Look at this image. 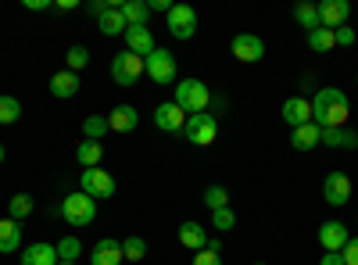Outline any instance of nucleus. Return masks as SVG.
I'll list each match as a JSON object with an SVG mask.
<instances>
[{
  "label": "nucleus",
  "instance_id": "nucleus-1",
  "mask_svg": "<svg viewBox=\"0 0 358 265\" xmlns=\"http://www.w3.org/2000/svg\"><path fill=\"white\" fill-rule=\"evenodd\" d=\"M351 115L348 94L337 90V86H322V90L312 97V122L319 129H341Z\"/></svg>",
  "mask_w": 358,
  "mask_h": 265
},
{
  "label": "nucleus",
  "instance_id": "nucleus-2",
  "mask_svg": "<svg viewBox=\"0 0 358 265\" xmlns=\"http://www.w3.org/2000/svg\"><path fill=\"white\" fill-rule=\"evenodd\" d=\"M172 101L187 115H201V111H208V104H212V94H208V86L201 79H176V97Z\"/></svg>",
  "mask_w": 358,
  "mask_h": 265
},
{
  "label": "nucleus",
  "instance_id": "nucleus-3",
  "mask_svg": "<svg viewBox=\"0 0 358 265\" xmlns=\"http://www.w3.org/2000/svg\"><path fill=\"white\" fill-rule=\"evenodd\" d=\"M62 215H65V222H69L72 229H86V226H94V219H97V201L86 197L83 190H76V194L65 197Z\"/></svg>",
  "mask_w": 358,
  "mask_h": 265
},
{
  "label": "nucleus",
  "instance_id": "nucleus-4",
  "mask_svg": "<svg viewBox=\"0 0 358 265\" xmlns=\"http://www.w3.org/2000/svg\"><path fill=\"white\" fill-rule=\"evenodd\" d=\"M79 190L86 194V197H94V201H108V197H115V180H111V172H104V169H83L79 172Z\"/></svg>",
  "mask_w": 358,
  "mask_h": 265
},
{
  "label": "nucleus",
  "instance_id": "nucleus-5",
  "mask_svg": "<svg viewBox=\"0 0 358 265\" xmlns=\"http://www.w3.org/2000/svg\"><path fill=\"white\" fill-rule=\"evenodd\" d=\"M183 136H187L194 147H208V143H215V136H219V119H215V115H208V111L190 115L187 126H183Z\"/></svg>",
  "mask_w": 358,
  "mask_h": 265
},
{
  "label": "nucleus",
  "instance_id": "nucleus-6",
  "mask_svg": "<svg viewBox=\"0 0 358 265\" xmlns=\"http://www.w3.org/2000/svg\"><path fill=\"white\" fill-rule=\"evenodd\" d=\"M143 72L151 76V83H158V86H176V57H172V50L155 47L151 57H143Z\"/></svg>",
  "mask_w": 358,
  "mask_h": 265
},
{
  "label": "nucleus",
  "instance_id": "nucleus-7",
  "mask_svg": "<svg viewBox=\"0 0 358 265\" xmlns=\"http://www.w3.org/2000/svg\"><path fill=\"white\" fill-rule=\"evenodd\" d=\"M140 76H143V57H136L133 50H122L111 57V79L118 86H133Z\"/></svg>",
  "mask_w": 358,
  "mask_h": 265
},
{
  "label": "nucleus",
  "instance_id": "nucleus-8",
  "mask_svg": "<svg viewBox=\"0 0 358 265\" xmlns=\"http://www.w3.org/2000/svg\"><path fill=\"white\" fill-rule=\"evenodd\" d=\"M165 18H169V33L176 40H190L197 33V11L187 8V4H172V11Z\"/></svg>",
  "mask_w": 358,
  "mask_h": 265
},
{
  "label": "nucleus",
  "instance_id": "nucleus-9",
  "mask_svg": "<svg viewBox=\"0 0 358 265\" xmlns=\"http://www.w3.org/2000/svg\"><path fill=\"white\" fill-rule=\"evenodd\" d=\"M322 201L334 204V208H341V204L351 201V176L348 172H330L322 180Z\"/></svg>",
  "mask_w": 358,
  "mask_h": 265
},
{
  "label": "nucleus",
  "instance_id": "nucleus-10",
  "mask_svg": "<svg viewBox=\"0 0 358 265\" xmlns=\"http://www.w3.org/2000/svg\"><path fill=\"white\" fill-rule=\"evenodd\" d=\"M187 119H190V115H187L183 108H179L176 101H165V104H158V108H155V126H158L162 133H183Z\"/></svg>",
  "mask_w": 358,
  "mask_h": 265
},
{
  "label": "nucleus",
  "instance_id": "nucleus-11",
  "mask_svg": "<svg viewBox=\"0 0 358 265\" xmlns=\"http://www.w3.org/2000/svg\"><path fill=\"white\" fill-rule=\"evenodd\" d=\"M229 50H233L236 62H244V65H255V62H262V57H265V43H262L255 33H241V36H233Z\"/></svg>",
  "mask_w": 358,
  "mask_h": 265
},
{
  "label": "nucleus",
  "instance_id": "nucleus-12",
  "mask_svg": "<svg viewBox=\"0 0 358 265\" xmlns=\"http://www.w3.org/2000/svg\"><path fill=\"white\" fill-rule=\"evenodd\" d=\"M351 22V4L348 0H322L319 4V25L322 29H341Z\"/></svg>",
  "mask_w": 358,
  "mask_h": 265
},
{
  "label": "nucleus",
  "instance_id": "nucleus-13",
  "mask_svg": "<svg viewBox=\"0 0 358 265\" xmlns=\"http://www.w3.org/2000/svg\"><path fill=\"white\" fill-rule=\"evenodd\" d=\"M348 241H351V229H348L344 222L330 219V222L319 226V244H322V251H344Z\"/></svg>",
  "mask_w": 358,
  "mask_h": 265
},
{
  "label": "nucleus",
  "instance_id": "nucleus-14",
  "mask_svg": "<svg viewBox=\"0 0 358 265\" xmlns=\"http://www.w3.org/2000/svg\"><path fill=\"white\" fill-rule=\"evenodd\" d=\"M283 122H287L290 129L312 122V101H308V97H287V101H283Z\"/></svg>",
  "mask_w": 358,
  "mask_h": 265
},
{
  "label": "nucleus",
  "instance_id": "nucleus-15",
  "mask_svg": "<svg viewBox=\"0 0 358 265\" xmlns=\"http://www.w3.org/2000/svg\"><path fill=\"white\" fill-rule=\"evenodd\" d=\"M126 50H133L136 57H151L155 54V36L147 25H133L126 29Z\"/></svg>",
  "mask_w": 358,
  "mask_h": 265
},
{
  "label": "nucleus",
  "instance_id": "nucleus-16",
  "mask_svg": "<svg viewBox=\"0 0 358 265\" xmlns=\"http://www.w3.org/2000/svg\"><path fill=\"white\" fill-rule=\"evenodd\" d=\"M79 76L76 72H69V69H62V72H54L50 76V97H57V101H69V97H76L79 94Z\"/></svg>",
  "mask_w": 358,
  "mask_h": 265
},
{
  "label": "nucleus",
  "instance_id": "nucleus-17",
  "mask_svg": "<svg viewBox=\"0 0 358 265\" xmlns=\"http://www.w3.org/2000/svg\"><path fill=\"white\" fill-rule=\"evenodd\" d=\"M90 265H122V241L115 237H104L94 244V258H90Z\"/></svg>",
  "mask_w": 358,
  "mask_h": 265
},
{
  "label": "nucleus",
  "instance_id": "nucleus-18",
  "mask_svg": "<svg viewBox=\"0 0 358 265\" xmlns=\"http://www.w3.org/2000/svg\"><path fill=\"white\" fill-rule=\"evenodd\" d=\"M57 262H62L57 258V244H47V241L29 244L22 251V265H57Z\"/></svg>",
  "mask_w": 358,
  "mask_h": 265
},
{
  "label": "nucleus",
  "instance_id": "nucleus-19",
  "mask_svg": "<svg viewBox=\"0 0 358 265\" xmlns=\"http://www.w3.org/2000/svg\"><path fill=\"white\" fill-rule=\"evenodd\" d=\"M136 122H140V115H136V108H133V104H118V108L108 115L111 133H133V129H136Z\"/></svg>",
  "mask_w": 358,
  "mask_h": 265
},
{
  "label": "nucleus",
  "instance_id": "nucleus-20",
  "mask_svg": "<svg viewBox=\"0 0 358 265\" xmlns=\"http://www.w3.org/2000/svg\"><path fill=\"white\" fill-rule=\"evenodd\" d=\"M319 140H322V129L315 122H305V126L290 129V147L294 151H312V147H319Z\"/></svg>",
  "mask_w": 358,
  "mask_h": 265
},
{
  "label": "nucleus",
  "instance_id": "nucleus-21",
  "mask_svg": "<svg viewBox=\"0 0 358 265\" xmlns=\"http://www.w3.org/2000/svg\"><path fill=\"white\" fill-rule=\"evenodd\" d=\"M22 248V222L0 219V255H15Z\"/></svg>",
  "mask_w": 358,
  "mask_h": 265
},
{
  "label": "nucleus",
  "instance_id": "nucleus-22",
  "mask_svg": "<svg viewBox=\"0 0 358 265\" xmlns=\"http://www.w3.org/2000/svg\"><path fill=\"white\" fill-rule=\"evenodd\" d=\"M179 244L190 248V251H204L208 248V229L201 222H183L179 226Z\"/></svg>",
  "mask_w": 358,
  "mask_h": 265
},
{
  "label": "nucleus",
  "instance_id": "nucleus-23",
  "mask_svg": "<svg viewBox=\"0 0 358 265\" xmlns=\"http://www.w3.org/2000/svg\"><path fill=\"white\" fill-rule=\"evenodd\" d=\"M319 143H326V147H348V151H355V147H358V133L348 129V126H341V129H322V140H319Z\"/></svg>",
  "mask_w": 358,
  "mask_h": 265
},
{
  "label": "nucleus",
  "instance_id": "nucleus-24",
  "mask_svg": "<svg viewBox=\"0 0 358 265\" xmlns=\"http://www.w3.org/2000/svg\"><path fill=\"white\" fill-rule=\"evenodd\" d=\"M101 158H104V147L94 143V140H83V143L76 147V162H79L83 169H101Z\"/></svg>",
  "mask_w": 358,
  "mask_h": 265
},
{
  "label": "nucleus",
  "instance_id": "nucleus-25",
  "mask_svg": "<svg viewBox=\"0 0 358 265\" xmlns=\"http://www.w3.org/2000/svg\"><path fill=\"white\" fill-rule=\"evenodd\" d=\"M97 29H101V33L104 36H126V18H122V11H118V8H111V11H104L101 18H97Z\"/></svg>",
  "mask_w": 358,
  "mask_h": 265
},
{
  "label": "nucleus",
  "instance_id": "nucleus-26",
  "mask_svg": "<svg viewBox=\"0 0 358 265\" xmlns=\"http://www.w3.org/2000/svg\"><path fill=\"white\" fill-rule=\"evenodd\" d=\"M122 18H126V25L133 29V25H147V18H151V8L143 4V0H122Z\"/></svg>",
  "mask_w": 358,
  "mask_h": 265
},
{
  "label": "nucleus",
  "instance_id": "nucleus-27",
  "mask_svg": "<svg viewBox=\"0 0 358 265\" xmlns=\"http://www.w3.org/2000/svg\"><path fill=\"white\" fill-rule=\"evenodd\" d=\"M104 133H111L108 115H86V122H83V136H86V140H94V143H101V136H104Z\"/></svg>",
  "mask_w": 358,
  "mask_h": 265
},
{
  "label": "nucleus",
  "instance_id": "nucleus-28",
  "mask_svg": "<svg viewBox=\"0 0 358 265\" xmlns=\"http://www.w3.org/2000/svg\"><path fill=\"white\" fill-rule=\"evenodd\" d=\"M22 119V104L11 94H0V126H15Z\"/></svg>",
  "mask_w": 358,
  "mask_h": 265
},
{
  "label": "nucleus",
  "instance_id": "nucleus-29",
  "mask_svg": "<svg viewBox=\"0 0 358 265\" xmlns=\"http://www.w3.org/2000/svg\"><path fill=\"white\" fill-rule=\"evenodd\" d=\"M308 47L315 50V54H326V50H334L337 47V40H334V29H312L308 33Z\"/></svg>",
  "mask_w": 358,
  "mask_h": 265
},
{
  "label": "nucleus",
  "instance_id": "nucleus-30",
  "mask_svg": "<svg viewBox=\"0 0 358 265\" xmlns=\"http://www.w3.org/2000/svg\"><path fill=\"white\" fill-rule=\"evenodd\" d=\"M294 22L301 25V29H319V4H297L294 8Z\"/></svg>",
  "mask_w": 358,
  "mask_h": 265
},
{
  "label": "nucleus",
  "instance_id": "nucleus-31",
  "mask_svg": "<svg viewBox=\"0 0 358 265\" xmlns=\"http://www.w3.org/2000/svg\"><path fill=\"white\" fill-rule=\"evenodd\" d=\"M29 212H33V197H29V194H15V197L8 201V219L22 222Z\"/></svg>",
  "mask_w": 358,
  "mask_h": 265
},
{
  "label": "nucleus",
  "instance_id": "nucleus-32",
  "mask_svg": "<svg viewBox=\"0 0 358 265\" xmlns=\"http://www.w3.org/2000/svg\"><path fill=\"white\" fill-rule=\"evenodd\" d=\"M122 258L126 262H143L147 258V241L143 237H126L122 241Z\"/></svg>",
  "mask_w": 358,
  "mask_h": 265
},
{
  "label": "nucleus",
  "instance_id": "nucleus-33",
  "mask_svg": "<svg viewBox=\"0 0 358 265\" xmlns=\"http://www.w3.org/2000/svg\"><path fill=\"white\" fill-rule=\"evenodd\" d=\"M204 204H208V208H212V212H219V208H229V190L226 187H208L204 190Z\"/></svg>",
  "mask_w": 358,
  "mask_h": 265
},
{
  "label": "nucleus",
  "instance_id": "nucleus-34",
  "mask_svg": "<svg viewBox=\"0 0 358 265\" xmlns=\"http://www.w3.org/2000/svg\"><path fill=\"white\" fill-rule=\"evenodd\" d=\"M86 62H90V50H86L83 43L69 47V54H65V65H69V72H76V76H79V69H86Z\"/></svg>",
  "mask_w": 358,
  "mask_h": 265
},
{
  "label": "nucleus",
  "instance_id": "nucleus-35",
  "mask_svg": "<svg viewBox=\"0 0 358 265\" xmlns=\"http://www.w3.org/2000/svg\"><path fill=\"white\" fill-rule=\"evenodd\" d=\"M79 255H83L79 237H62V241H57V258H62V262H76Z\"/></svg>",
  "mask_w": 358,
  "mask_h": 265
},
{
  "label": "nucleus",
  "instance_id": "nucleus-36",
  "mask_svg": "<svg viewBox=\"0 0 358 265\" xmlns=\"http://www.w3.org/2000/svg\"><path fill=\"white\" fill-rule=\"evenodd\" d=\"M233 226H236V215H233V208H219V212H212V229L226 233V229H233Z\"/></svg>",
  "mask_w": 358,
  "mask_h": 265
},
{
  "label": "nucleus",
  "instance_id": "nucleus-37",
  "mask_svg": "<svg viewBox=\"0 0 358 265\" xmlns=\"http://www.w3.org/2000/svg\"><path fill=\"white\" fill-rule=\"evenodd\" d=\"M334 40H337V47H355V29H351V22L348 25H341V29H334Z\"/></svg>",
  "mask_w": 358,
  "mask_h": 265
},
{
  "label": "nucleus",
  "instance_id": "nucleus-38",
  "mask_svg": "<svg viewBox=\"0 0 358 265\" xmlns=\"http://www.w3.org/2000/svg\"><path fill=\"white\" fill-rule=\"evenodd\" d=\"M194 265H222V258L204 248V251H194Z\"/></svg>",
  "mask_w": 358,
  "mask_h": 265
},
{
  "label": "nucleus",
  "instance_id": "nucleus-39",
  "mask_svg": "<svg viewBox=\"0 0 358 265\" xmlns=\"http://www.w3.org/2000/svg\"><path fill=\"white\" fill-rule=\"evenodd\" d=\"M341 255H344V265H358V237H351Z\"/></svg>",
  "mask_w": 358,
  "mask_h": 265
},
{
  "label": "nucleus",
  "instance_id": "nucleus-40",
  "mask_svg": "<svg viewBox=\"0 0 358 265\" xmlns=\"http://www.w3.org/2000/svg\"><path fill=\"white\" fill-rule=\"evenodd\" d=\"M319 265H344V255H341V251H322Z\"/></svg>",
  "mask_w": 358,
  "mask_h": 265
},
{
  "label": "nucleus",
  "instance_id": "nucleus-41",
  "mask_svg": "<svg viewBox=\"0 0 358 265\" xmlns=\"http://www.w3.org/2000/svg\"><path fill=\"white\" fill-rule=\"evenodd\" d=\"M25 8H29V11H47V8H54V4H50V0H25Z\"/></svg>",
  "mask_w": 358,
  "mask_h": 265
},
{
  "label": "nucleus",
  "instance_id": "nucleus-42",
  "mask_svg": "<svg viewBox=\"0 0 358 265\" xmlns=\"http://www.w3.org/2000/svg\"><path fill=\"white\" fill-rule=\"evenodd\" d=\"M147 8H151V11H172V4H169V0H151V4H147Z\"/></svg>",
  "mask_w": 358,
  "mask_h": 265
},
{
  "label": "nucleus",
  "instance_id": "nucleus-43",
  "mask_svg": "<svg viewBox=\"0 0 358 265\" xmlns=\"http://www.w3.org/2000/svg\"><path fill=\"white\" fill-rule=\"evenodd\" d=\"M54 8H57V11H72V8H79V0H57Z\"/></svg>",
  "mask_w": 358,
  "mask_h": 265
},
{
  "label": "nucleus",
  "instance_id": "nucleus-44",
  "mask_svg": "<svg viewBox=\"0 0 358 265\" xmlns=\"http://www.w3.org/2000/svg\"><path fill=\"white\" fill-rule=\"evenodd\" d=\"M208 251L219 255V251H222V241H219V237H208Z\"/></svg>",
  "mask_w": 358,
  "mask_h": 265
},
{
  "label": "nucleus",
  "instance_id": "nucleus-45",
  "mask_svg": "<svg viewBox=\"0 0 358 265\" xmlns=\"http://www.w3.org/2000/svg\"><path fill=\"white\" fill-rule=\"evenodd\" d=\"M4 158H8V147H4V143H0V165H4Z\"/></svg>",
  "mask_w": 358,
  "mask_h": 265
},
{
  "label": "nucleus",
  "instance_id": "nucleus-46",
  "mask_svg": "<svg viewBox=\"0 0 358 265\" xmlns=\"http://www.w3.org/2000/svg\"><path fill=\"white\" fill-rule=\"evenodd\" d=\"M57 265H76V262H57Z\"/></svg>",
  "mask_w": 358,
  "mask_h": 265
},
{
  "label": "nucleus",
  "instance_id": "nucleus-47",
  "mask_svg": "<svg viewBox=\"0 0 358 265\" xmlns=\"http://www.w3.org/2000/svg\"><path fill=\"white\" fill-rule=\"evenodd\" d=\"M258 265H265V262H258Z\"/></svg>",
  "mask_w": 358,
  "mask_h": 265
}]
</instances>
